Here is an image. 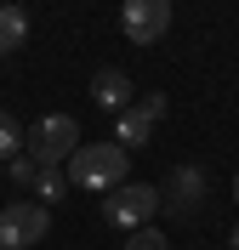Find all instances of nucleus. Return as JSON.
<instances>
[{
	"instance_id": "obj_1",
	"label": "nucleus",
	"mask_w": 239,
	"mask_h": 250,
	"mask_svg": "<svg viewBox=\"0 0 239 250\" xmlns=\"http://www.w3.org/2000/svg\"><path fill=\"white\" fill-rule=\"evenodd\" d=\"M126 165L131 154L120 142H80L74 154H68V188H86V193H114V188L126 182Z\"/></svg>"
},
{
	"instance_id": "obj_2",
	"label": "nucleus",
	"mask_w": 239,
	"mask_h": 250,
	"mask_svg": "<svg viewBox=\"0 0 239 250\" xmlns=\"http://www.w3.org/2000/svg\"><path fill=\"white\" fill-rule=\"evenodd\" d=\"M23 148H29L34 165H68V154L80 148V125L74 114H46L23 131Z\"/></svg>"
},
{
	"instance_id": "obj_3",
	"label": "nucleus",
	"mask_w": 239,
	"mask_h": 250,
	"mask_svg": "<svg viewBox=\"0 0 239 250\" xmlns=\"http://www.w3.org/2000/svg\"><path fill=\"white\" fill-rule=\"evenodd\" d=\"M154 216H159V188L154 182H120L109 199H103V222H109V228H126V233L148 228Z\"/></svg>"
},
{
	"instance_id": "obj_4",
	"label": "nucleus",
	"mask_w": 239,
	"mask_h": 250,
	"mask_svg": "<svg viewBox=\"0 0 239 250\" xmlns=\"http://www.w3.org/2000/svg\"><path fill=\"white\" fill-rule=\"evenodd\" d=\"M51 233V210L40 199H12L0 205V250H29Z\"/></svg>"
},
{
	"instance_id": "obj_5",
	"label": "nucleus",
	"mask_w": 239,
	"mask_h": 250,
	"mask_svg": "<svg viewBox=\"0 0 239 250\" xmlns=\"http://www.w3.org/2000/svg\"><path fill=\"white\" fill-rule=\"evenodd\" d=\"M120 29H126L131 46L165 40V29H171V0H126L120 6Z\"/></svg>"
},
{
	"instance_id": "obj_6",
	"label": "nucleus",
	"mask_w": 239,
	"mask_h": 250,
	"mask_svg": "<svg viewBox=\"0 0 239 250\" xmlns=\"http://www.w3.org/2000/svg\"><path fill=\"white\" fill-rule=\"evenodd\" d=\"M199 199H205V171H199V165H176L159 205H165V210H176V216H194V210H199Z\"/></svg>"
},
{
	"instance_id": "obj_7",
	"label": "nucleus",
	"mask_w": 239,
	"mask_h": 250,
	"mask_svg": "<svg viewBox=\"0 0 239 250\" xmlns=\"http://www.w3.org/2000/svg\"><path fill=\"white\" fill-rule=\"evenodd\" d=\"M91 103H97V108H109V114H126L131 103H137L131 74H126V68H97V74H91Z\"/></svg>"
},
{
	"instance_id": "obj_8",
	"label": "nucleus",
	"mask_w": 239,
	"mask_h": 250,
	"mask_svg": "<svg viewBox=\"0 0 239 250\" xmlns=\"http://www.w3.org/2000/svg\"><path fill=\"white\" fill-rule=\"evenodd\" d=\"M114 142H120V148H148V142H154V120H148L143 108H126V114H114Z\"/></svg>"
},
{
	"instance_id": "obj_9",
	"label": "nucleus",
	"mask_w": 239,
	"mask_h": 250,
	"mask_svg": "<svg viewBox=\"0 0 239 250\" xmlns=\"http://www.w3.org/2000/svg\"><path fill=\"white\" fill-rule=\"evenodd\" d=\"M29 46V12L23 6H0V57H17Z\"/></svg>"
},
{
	"instance_id": "obj_10",
	"label": "nucleus",
	"mask_w": 239,
	"mask_h": 250,
	"mask_svg": "<svg viewBox=\"0 0 239 250\" xmlns=\"http://www.w3.org/2000/svg\"><path fill=\"white\" fill-rule=\"evenodd\" d=\"M29 188H34V199H40V205H46V210H51V205H57V199H63V193H68V171H63V165H40Z\"/></svg>"
},
{
	"instance_id": "obj_11",
	"label": "nucleus",
	"mask_w": 239,
	"mask_h": 250,
	"mask_svg": "<svg viewBox=\"0 0 239 250\" xmlns=\"http://www.w3.org/2000/svg\"><path fill=\"white\" fill-rule=\"evenodd\" d=\"M17 154H23V125H17L12 114L0 108V159H6V165H12Z\"/></svg>"
},
{
	"instance_id": "obj_12",
	"label": "nucleus",
	"mask_w": 239,
	"mask_h": 250,
	"mask_svg": "<svg viewBox=\"0 0 239 250\" xmlns=\"http://www.w3.org/2000/svg\"><path fill=\"white\" fill-rule=\"evenodd\" d=\"M126 250H171V245H165V233H159L154 222H148V228H137V233L126 239Z\"/></svg>"
},
{
	"instance_id": "obj_13",
	"label": "nucleus",
	"mask_w": 239,
	"mask_h": 250,
	"mask_svg": "<svg viewBox=\"0 0 239 250\" xmlns=\"http://www.w3.org/2000/svg\"><path fill=\"white\" fill-rule=\"evenodd\" d=\"M131 108H143L148 120L159 125V120H165V108H171V103H165V91H154V97H143V103H131Z\"/></svg>"
},
{
	"instance_id": "obj_14",
	"label": "nucleus",
	"mask_w": 239,
	"mask_h": 250,
	"mask_svg": "<svg viewBox=\"0 0 239 250\" xmlns=\"http://www.w3.org/2000/svg\"><path fill=\"white\" fill-rule=\"evenodd\" d=\"M34 171H40V165H34L29 154H17V159H12V182H17V188H29V182H34Z\"/></svg>"
},
{
	"instance_id": "obj_15",
	"label": "nucleus",
	"mask_w": 239,
	"mask_h": 250,
	"mask_svg": "<svg viewBox=\"0 0 239 250\" xmlns=\"http://www.w3.org/2000/svg\"><path fill=\"white\" fill-rule=\"evenodd\" d=\"M228 245H234V250H239V228H234V233H228Z\"/></svg>"
},
{
	"instance_id": "obj_16",
	"label": "nucleus",
	"mask_w": 239,
	"mask_h": 250,
	"mask_svg": "<svg viewBox=\"0 0 239 250\" xmlns=\"http://www.w3.org/2000/svg\"><path fill=\"white\" fill-rule=\"evenodd\" d=\"M234 199H239V171H234Z\"/></svg>"
}]
</instances>
